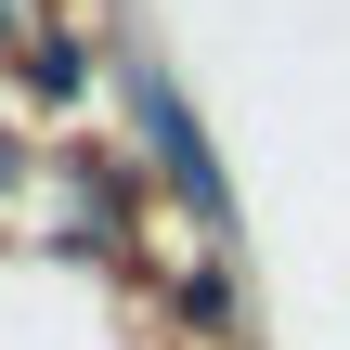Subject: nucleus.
I'll return each mask as SVG.
<instances>
[{"label":"nucleus","mask_w":350,"mask_h":350,"mask_svg":"<svg viewBox=\"0 0 350 350\" xmlns=\"http://www.w3.org/2000/svg\"><path fill=\"white\" fill-rule=\"evenodd\" d=\"M130 117H143V143H156V169L182 182V208H195V221L221 234V221H234V182H221V156L195 143V117H182V91H169L156 65H130Z\"/></svg>","instance_id":"nucleus-1"},{"label":"nucleus","mask_w":350,"mask_h":350,"mask_svg":"<svg viewBox=\"0 0 350 350\" xmlns=\"http://www.w3.org/2000/svg\"><path fill=\"white\" fill-rule=\"evenodd\" d=\"M26 78L39 91H78V39H26Z\"/></svg>","instance_id":"nucleus-2"},{"label":"nucleus","mask_w":350,"mask_h":350,"mask_svg":"<svg viewBox=\"0 0 350 350\" xmlns=\"http://www.w3.org/2000/svg\"><path fill=\"white\" fill-rule=\"evenodd\" d=\"M26 26H39V0H0V39H26Z\"/></svg>","instance_id":"nucleus-3"}]
</instances>
